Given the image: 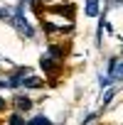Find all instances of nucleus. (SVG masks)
I'll use <instances>...</instances> for the list:
<instances>
[{
    "instance_id": "1",
    "label": "nucleus",
    "mask_w": 123,
    "mask_h": 125,
    "mask_svg": "<svg viewBox=\"0 0 123 125\" xmlns=\"http://www.w3.org/2000/svg\"><path fill=\"white\" fill-rule=\"evenodd\" d=\"M12 22H15V27H17V30H20V32H22L25 37H32V27H30V22H27V20L22 17V10H17V12H15Z\"/></svg>"
},
{
    "instance_id": "2",
    "label": "nucleus",
    "mask_w": 123,
    "mask_h": 125,
    "mask_svg": "<svg viewBox=\"0 0 123 125\" xmlns=\"http://www.w3.org/2000/svg\"><path fill=\"white\" fill-rule=\"evenodd\" d=\"M86 15L96 17L98 15V0H86Z\"/></svg>"
},
{
    "instance_id": "3",
    "label": "nucleus",
    "mask_w": 123,
    "mask_h": 125,
    "mask_svg": "<svg viewBox=\"0 0 123 125\" xmlns=\"http://www.w3.org/2000/svg\"><path fill=\"white\" fill-rule=\"evenodd\" d=\"M15 105H17L20 110H27L32 103H30V98H22V96H20V98H15Z\"/></svg>"
},
{
    "instance_id": "4",
    "label": "nucleus",
    "mask_w": 123,
    "mask_h": 125,
    "mask_svg": "<svg viewBox=\"0 0 123 125\" xmlns=\"http://www.w3.org/2000/svg\"><path fill=\"white\" fill-rule=\"evenodd\" d=\"M25 86H30V88H37V86H42V79H37V76H30V79H25Z\"/></svg>"
},
{
    "instance_id": "5",
    "label": "nucleus",
    "mask_w": 123,
    "mask_h": 125,
    "mask_svg": "<svg viewBox=\"0 0 123 125\" xmlns=\"http://www.w3.org/2000/svg\"><path fill=\"white\" fill-rule=\"evenodd\" d=\"M30 125H52V123H49L44 115H37V118H32V120H30Z\"/></svg>"
},
{
    "instance_id": "6",
    "label": "nucleus",
    "mask_w": 123,
    "mask_h": 125,
    "mask_svg": "<svg viewBox=\"0 0 123 125\" xmlns=\"http://www.w3.org/2000/svg\"><path fill=\"white\" fill-rule=\"evenodd\" d=\"M113 79H123V64H113Z\"/></svg>"
},
{
    "instance_id": "7",
    "label": "nucleus",
    "mask_w": 123,
    "mask_h": 125,
    "mask_svg": "<svg viewBox=\"0 0 123 125\" xmlns=\"http://www.w3.org/2000/svg\"><path fill=\"white\" fill-rule=\"evenodd\" d=\"M10 125H25V123H22L20 115H12V118H10Z\"/></svg>"
},
{
    "instance_id": "8",
    "label": "nucleus",
    "mask_w": 123,
    "mask_h": 125,
    "mask_svg": "<svg viewBox=\"0 0 123 125\" xmlns=\"http://www.w3.org/2000/svg\"><path fill=\"white\" fill-rule=\"evenodd\" d=\"M3 108H5V101H3V98H0V110H3Z\"/></svg>"
}]
</instances>
